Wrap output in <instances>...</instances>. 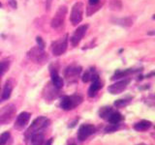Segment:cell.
<instances>
[{"label": "cell", "instance_id": "cell-29", "mask_svg": "<svg viewBox=\"0 0 155 145\" xmlns=\"http://www.w3.org/2000/svg\"><path fill=\"white\" fill-rule=\"evenodd\" d=\"M99 1H100V0H89V4L95 6L96 4H98Z\"/></svg>", "mask_w": 155, "mask_h": 145}, {"label": "cell", "instance_id": "cell-19", "mask_svg": "<svg viewBox=\"0 0 155 145\" xmlns=\"http://www.w3.org/2000/svg\"><path fill=\"white\" fill-rule=\"evenodd\" d=\"M10 63H11L10 60L7 58L0 61V77L9 70V68H10Z\"/></svg>", "mask_w": 155, "mask_h": 145}, {"label": "cell", "instance_id": "cell-28", "mask_svg": "<svg viewBox=\"0 0 155 145\" xmlns=\"http://www.w3.org/2000/svg\"><path fill=\"white\" fill-rule=\"evenodd\" d=\"M8 2H9V4H10V6L13 9H17L18 7V4H17V1L16 0H8Z\"/></svg>", "mask_w": 155, "mask_h": 145}, {"label": "cell", "instance_id": "cell-15", "mask_svg": "<svg viewBox=\"0 0 155 145\" xmlns=\"http://www.w3.org/2000/svg\"><path fill=\"white\" fill-rule=\"evenodd\" d=\"M13 88H14V84L12 82V80H8L7 82L5 83L4 88H3V92L1 95L2 101H5V100H8L10 98L12 91H13Z\"/></svg>", "mask_w": 155, "mask_h": 145}, {"label": "cell", "instance_id": "cell-14", "mask_svg": "<svg viewBox=\"0 0 155 145\" xmlns=\"http://www.w3.org/2000/svg\"><path fill=\"white\" fill-rule=\"evenodd\" d=\"M50 77H51V83L55 87L56 89H61L63 85H64V81H63L62 77L58 75L56 69L50 68Z\"/></svg>", "mask_w": 155, "mask_h": 145}, {"label": "cell", "instance_id": "cell-1", "mask_svg": "<svg viewBox=\"0 0 155 145\" xmlns=\"http://www.w3.org/2000/svg\"><path fill=\"white\" fill-rule=\"evenodd\" d=\"M50 121L48 118L45 116H39L38 118H36L34 121L32 122V124L30 125V127L27 129V131L24 134V137H25L26 141L29 140L30 138L32 137V135H34L37 132H40L43 129L47 128V127L50 125Z\"/></svg>", "mask_w": 155, "mask_h": 145}, {"label": "cell", "instance_id": "cell-13", "mask_svg": "<svg viewBox=\"0 0 155 145\" xmlns=\"http://www.w3.org/2000/svg\"><path fill=\"white\" fill-rule=\"evenodd\" d=\"M81 72V67H80V66H70L65 71V77L69 81H72L73 79L76 80Z\"/></svg>", "mask_w": 155, "mask_h": 145}, {"label": "cell", "instance_id": "cell-23", "mask_svg": "<svg viewBox=\"0 0 155 145\" xmlns=\"http://www.w3.org/2000/svg\"><path fill=\"white\" fill-rule=\"evenodd\" d=\"M115 22H117V24H121V25H126V26H130L133 24V20L131 19H121V20H116Z\"/></svg>", "mask_w": 155, "mask_h": 145}, {"label": "cell", "instance_id": "cell-5", "mask_svg": "<svg viewBox=\"0 0 155 145\" xmlns=\"http://www.w3.org/2000/svg\"><path fill=\"white\" fill-rule=\"evenodd\" d=\"M67 47H68V35H65L64 37L54 41L51 44V51L55 56L62 55L66 51Z\"/></svg>", "mask_w": 155, "mask_h": 145}, {"label": "cell", "instance_id": "cell-12", "mask_svg": "<svg viewBox=\"0 0 155 145\" xmlns=\"http://www.w3.org/2000/svg\"><path fill=\"white\" fill-rule=\"evenodd\" d=\"M92 83H91V85L89 87L88 89V97L89 98H92V97H94L97 92L99 91V89L102 87V83L101 81H100L99 79V75L97 74H94L93 77H92Z\"/></svg>", "mask_w": 155, "mask_h": 145}, {"label": "cell", "instance_id": "cell-7", "mask_svg": "<svg viewBox=\"0 0 155 145\" xmlns=\"http://www.w3.org/2000/svg\"><path fill=\"white\" fill-rule=\"evenodd\" d=\"M95 132V127L90 124H83L80 127L78 132V139L80 141H84L87 139L91 135Z\"/></svg>", "mask_w": 155, "mask_h": 145}, {"label": "cell", "instance_id": "cell-10", "mask_svg": "<svg viewBox=\"0 0 155 145\" xmlns=\"http://www.w3.org/2000/svg\"><path fill=\"white\" fill-rule=\"evenodd\" d=\"M28 57L35 62H44L46 59H48V55L45 53L44 49H41L40 47H33L28 51Z\"/></svg>", "mask_w": 155, "mask_h": 145}, {"label": "cell", "instance_id": "cell-6", "mask_svg": "<svg viewBox=\"0 0 155 145\" xmlns=\"http://www.w3.org/2000/svg\"><path fill=\"white\" fill-rule=\"evenodd\" d=\"M83 4L81 2H77L73 6L72 12H71V22L73 25H78L79 23L83 20Z\"/></svg>", "mask_w": 155, "mask_h": 145}, {"label": "cell", "instance_id": "cell-16", "mask_svg": "<svg viewBox=\"0 0 155 145\" xmlns=\"http://www.w3.org/2000/svg\"><path fill=\"white\" fill-rule=\"evenodd\" d=\"M152 126V123L150 122V121H147V120H142L138 122L137 124H135V126H134V129L136 130V131L138 132H144L147 131L150 128V127Z\"/></svg>", "mask_w": 155, "mask_h": 145}, {"label": "cell", "instance_id": "cell-30", "mask_svg": "<svg viewBox=\"0 0 155 145\" xmlns=\"http://www.w3.org/2000/svg\"><path fill=\"white\" fill-rule=\"evenodd\" d=\"M53 0H47V4H46V7H47V10H50V3Z\"/></svg>", "mask_w": 155, "mask_h": 145}, {"label": "cell", "instance_id": "cell-34", "mask_svg": "<svg viewBox=\"0 0 155 145\" xmlns=\"http://www.w3.org/2000/svg\"><path fill=\"white\" fill-rule=\"evenodd\" d=\"M139 145H145V144H139Z\"/></svg>", "mask_w": 155, "mask_h": 145}, {"label": "cell", "instance_id": "cell-26", "mask_svg": "<svg viewBox=\"0 0 155 145\" xmlns=\"http://www.w3.org/2000/svg\"><path fill=\"white\" fill-rule=\"evenodd\" d=\"M128 104V101L127 100H116L114 102V105L116 107H123Z\"/></svg>", "mask_w": 155, "mask_h": 145}, {"label": "cell", "instance_id": "cell-11", "mask_svg": "<svg viewBox=\"0 0 155 145\" xmlns=\"http://www.w3.org/2000/svg\"><path fill=\"white\" fill-rule=\"evenodd\" d=\"M30 113L26 112V111H23V112L20 113L18 115L16 122H15V128L18 130H22L25 127L27 124H28L29 120H30Z\"/></svg>", "mask_w": 155, "mask_h": 145}, {"label": "cell", "instance_id": "cell-22", "mask_svg": "<svg viewBox=\"0 0 155 145\" xmlns=\"http://www.w3.org/2000/svg\"><path fill=\"white\" fill-rule=\"evenodd\" d=\"M133 72L131 70H127V71H118L117 72H115V75L112 77V79H116V78H120V77H126L127 75H129L130 72Z\"/></svg>", "mask_w": 155, "mask_h": 145}, {"label": "cell", "instance_id": "cell-9", "mask_svg": "<svg viewBox=\"0 0 155 145\" xmlns=\"http://www.w3.org/2000/svg\"><path fill=\"white\" fill-rule=\"evenodd\" d=\"M87 28H88V25H87V24H83V25L79 26L78 28L75 30L74 34H73V36L71 37V44L73 47H77L78 45L80 44L81 39L86 35Z\"/></svg>", "mask_w": 155, "mask_h": 145}, {"label": "cell", "instance_id": "cell-8", "mask_svg": "<svg viewBox=\"0 0 155 145\" xmlns=\"http://www.w3.org/2000/svg\"><path fill=\"white\" fill-rule=\"evenodd\" d=\"M130 81H131L130 80V78H125V79H123V80L115 82V83L109 86L108 91L112 95L120 94V93H122L124 90L127 88V86H128V84L130 83Z\"/></svg>", "mask_w": 155, "mask_h": 145}, {"label": "cell", "instance_id": "cell-18", "mask_svg": "<svg viewBox=\"0 0 155 145\" xmlns=\"http://www.w3.org/2000/svg\"><path fill=\"white\" fill-rule=\"evenodd\" d=\"M44 135L41 132H37L34 135H32V137L30 138L31 140V145H43L44 144Z\"/></svg>", "mask_w": 155, "mask_h": 145}, {"label": "cell", "instance_id": "cell-3", "mask_svg": "<svg viewBox=\"0 0 155 145\" xmlns=\"http://www.w3.org/2000/svg\"><path fill=\"white\" fill-rule=\"evenodd\" d=\"M83 98L79 95H72V96H64L60 100V107L64 110H71L74 109L76 107L81 104Z\"/></svg>", "mask_w": 155, "mask_h": 145}, {"label": "cell", "instance_id": "cell-21", "mask_svg": "<svg viewBox=\"0 0 155 145\" xmlns=\"http://www.w3.org/2000/svg\"><path fill=\"white\" fill-rule=\"evenodd\" d=\"M11 137V134L9 132H4L0 135V145H6Z\"/></svg>", "mask_w": 155, "mask_h": 145}, {"label": "cell", "instance_id": "cell-20", "mask_svg": "<svg viewBox=\"0 0 155 145\" xmlns=\"http://www.w3.org/2000/svg\"><path fill=\"white\" fill-rule=\"evenodd\" d=\"M112 108L111 107H104L99 110V116L103 119H108V117L111 115V113L112 112Z\"/></svg>", "mask_w": 155, "mask_h": 145}, {"label": "cell", "instance_id": "cell-4", "mask_svg": "<svg viewBox=\"0 0 155 145\" xmlns=\"http://www.w3.org/2000/svg\"><path fill=\"white\" fill-rule=\"evenodd\" d=\"M67 12H68V9H67L66 6H60L50 22V25L53 28L57 29L63 25V23L65 22Z\"/></svg>", "mask_w": 155, "mask_h": 145}, {"label": "cell", "instance_id": "cell-17", "mask_svg": "<svg viewBox=\"0 0 155 145\" xmlns=\"http://www.w3.org/2000/svg\"><path fill=\"white\" fill-rule=\"evenodd\" d=\"M107 120L111 124H119L123 120V116L121 115V113L117 112V111H112Z\"/></svg>", "mask_w": 155, "mask_h": 145}, {"label": "cell", "instance_id": "cell-25", "mask_svg": "<svg viewBox=\"0 0 155 145\" xmlns=\"http://www.w3.org/2000/svg\"><path fill=\"white\" fill-rule=\"evenodd\" d=\"M93 75H94V74H92V72H91V71L86 72L83 74V82H88L89 80L92 79Z\"/></svg>", "mask_w": 155, "mask_h": 145}, {"label": "cell", "instance_id": "cell-2", "mask_svg": "<svg viewBox=\"0 0 155 145\" xmlns=\"http://www.w3.org/2000/svg\"><path fill=\"white\" fill-rule=\"evenodd\" d=\"M17 108L13 104L6 105L0 109V126L7 125L16 116Z\"/></svg>", "mask_w": 155, "mask_h": 145}, {"label": "cell", "instance_id": "cell-33", "mask_svg": "<svg viewBox=\"0 0 155 145\" xmlns=\"http://www.w3.org/2000/svg\"><path fill=\"white\" fill-rule=\"evenodd\" d=\"M70 145H76L75 143H72V144H70Z\"/></svg>", "mask_w": 155, "mask_h": 145}, {"label": "cell", "instance_id": "cell-27", "mask_svg": "<svg viewBox=\"0 0 155 145\" xmlns=\"http://www.w3.org/2000/svg\"><path fill=\"white\" fill-rule=\"evenodd\" d=\"M36 41H37V44H38V47H40L41 49H44L45 48V43L43 41V39H42L41 37H38L36 38Z\"/></svg>", "mask_w": 155, "mask_h": 145}, {"label": "cell", "instance_id": "cell-24", "mask_svg": "<svg viewBox=\"0 0 155 145\" xmlns=\"http://www.w3.org/2000/svg\"><path fill=\"white\" fill-rule=\"evenodd\" d=\"M118 129H119L118 124H110L108 127H106V128H105V132H114Z\"/></svg>", "mask_w": 155, "mask_h": 145}, {"label": "cell", "instance_id": "cell-32", "mask_svg": "<svg viewBox=\"0 0 155 145\" xmlns=\"http://www.w3.org/2000/svg\"><path fill=\"white\" fill-rule=\"evenodd\" d=\"M2 7V4H1V3H0V8H1Z\"/></svg>", "mask_w": 155, "mask_h": 145}, {"label": "cell", "instance_id": "cell-31", "mask_svg": "<svg viewBox=\"0 0 155 145\" xmlns=\"http://www.w3.org/2000/svg\"><path fill=\"white\" fill-rule=\"evenodd\" d=\"M53 138H50V139H48L47 142H46L45 145H51V144H53Z\"/></svg>", "mask_w": 155, "mask_h": 145}]
</instances>
